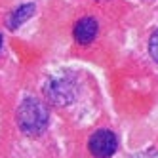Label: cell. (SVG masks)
Returning a JSON list of instances; mask_svg holds the SVG:
<instances>
[{"mask_svg": "<svg viewBox=\"0 0 158 158\" xmlns=\"http://www.w3.org/2000/svg\"><path fill=\"white\" fill-rule=\"evenodd\" d=\"M17 126L29 137H38L46 131L48 122H50V114L48 109L42 101L35 99V97H25L21 101V105L17 107Z\"/></svg>", "mask_w": 158, "mask_h": 158, "instance_id": "1", "label": "cell"}, {"mask_svg": "<svg viewBox=\"0 0 158 158\" xmlns=\"http://www.w3.org/2000/svg\"><path fill=\"white\" fill-rule=\"evenodd\" d=\"M44 95L52 105H71L76 99V82L69 74H57L52 76L44 84Z\"/></svg>", "mask_w": 158, "mask_h": 158, "instance_id": "2", "label": "cell"}, {"mask_svg": "<svg viewBox=\"0 0 158 158\" xmlns=\"http://www.w3.org/2000/svg\"><path fill=\"white\" fill-rule=\"evenodd\" d=\"M88 149L94 158H110L118 149V137L110 130H97L89 135Z\"/></svg>", "mask_w": 158, "mask_h": 158, "instance_id": "3", "label": "cell"}, {"mask_svg": "<svg viewBox=\"0 0 158 158\" xmlns=\"http://www.w3.org/2000/svg\"><path fill=\"white\" fill-rule=\"evenodd\" d=\"M97 32H99V25L94 17H80L73 27V36L82 46L92 44L97 36Z\"/></svg>", "mask_w": 158, "mask_h": 158, "instance_id": "4", "label": "cell"}, {"mask_svg": "<svg viewBox=\"0 0 158 158\" xmlns=\"http://www.w3.org/2000/svg\"><path fill=\"white\" fill-rule=\"evenodd\" d=\"M32 14H35V6H32V4H23V6H19L17 10H14V12H12V15H10L8 27L12 29V31L17 29L19 25H23Z\"/></svg>", "mask_w": 158, "mask_h": 158, "instance_id": "5", "label": "cell"}, {"mask_svg": "<svg viewBox=\"0 0 158 158\" xmlns=\"http://www.w3.org/2000/svg\"><path fill=\"white\" fill-rule=\"evenodd\" d=\"M149 53H151V57L158 63V31L152 32V36L149 40Z\"/></svg>", "mask_w": 158, "mask_h": 158, "instance_id": "6", "label": "cell"}, {"mask_svg": "<svg viewBox=\"0 0 158 158\" xmlns=\"http://www.w3.org/2000/svg\"><path fill=\"white\" fill-rule=\"evenodd\" d=\"M133 158H158V151H143V152H137Z\"/></svg>", "mask_w": 158, "mask_h": 158, "instance_id": "7", "label": "cell"}, {"mask_svg": "<svg viewBox=\"0 0 158 158\" xmlns=\"http://www.w3.org/2000/svg\"><path fill=\"white\" fill-rule=\"evenodd\" d=\"M0 48H2V36H0Z\"/></svg>", "mask_w": 158, "mask_h": 158, "instance_id": "8", "label": "cell"}]
</instances>
